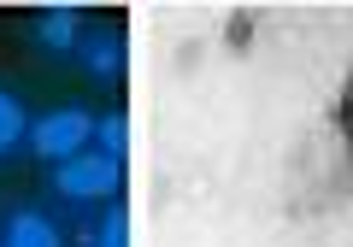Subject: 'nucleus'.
<instances>
[{
    "label": "nucleus",
    "mask_w": 353,
    "mask_h": 247,
    "mask_svg": "<svg viewBox=\"0 0 353 247\" xmlns=\"http://www.w3.org/2000/svg\"><path fill=\"white\" fill-rule=\"evenodd\" d=\"M112 188H118L112 153H71L59 165V195H71V200H106Z\"/></svg>",
    "instance_id": "f257e3e1"
},
{
    "label": "nucleus",
    "mask_w": 353,
    "mask_h": 247,
    "mask_svg": "<svg viewBox=\"0 0 353 247\" xmlns=\"http://www.w3.org/2000/svg\"><path fill=\"white\" fill-rule=\"evenodd\" d=\"M88 130H94V118H88L83 106H65V112H48V118L30 130V141H36L41 159H71V153L88 141Z\"/></svg>",
    "instance_id": "f03ea898"
},
{
    "label": "nucleus",
    "mask_w": 353,
    "mask_h": 247,
    "mask_svg": "<svg viewBox=\"0 0 353 247\" xmlns=\"http://www.w3.org/2000/svg\"><path fill=\"white\" fill-rule=\"evenodd\" d=\"M6 247H59V235H53L48 218H36V212H18L12 230H6Z\"/></svg>",
    "instance_id": "7ed1b4c3"
},
{
    "label": "nucleus",
    "mask_w": 353,
    "mask_h": 247,
    "mask_svg": "<svg viewBox=\"0 0 353 247\" xmlns=\"http://www.w3.org/2000/svg\"><path fill=\"white\" fill-rule=\"evenodd\" d=\"M83 59H88V71H94V77H112L118 59H124V48H118L112 36H88L83 41Z\"/></svg>",
    "instance_id": "20e7f679"
},
{
    "label": "nucleus",
    "mask_w": 353,
    "mask_h": 247,
    "mask_svg": "<svg viewBox=\"0 0 353 247\" xmlns=\"http://www.w3.org/2000/svg\"><path fill=\"white\" fill-rule=\"evenodd\" d=\"M18 136H24V106H18V100L6 95V88H0V153L12 148Z\"/></svg>",
    "instance_id": "39448f33"
},
{
    "label": "nucleus",
    "mask_w": 353,
    "mask_h": 247,
    "mask_svg": "<svg viewBox=\"0 0 353 247\" xmlns=\"http://www.w3.org/2000/svg\"><path fill=\"white\" fill-rule=\"evenodd\" d=\"M36 36L48 41V48H71V41H77V24H71V12H48V18L36 24Z\"/></svg>",
    "instance_id": "423d86ee"
},
{
    "label": "nucleus",
    "mask_w": 353,
    "mask_h": 247,
    "mask_svg": "<svg viewBox=\"0 0 353 247\" xmlns=\"http://www.w3.org/2000/svg\"><path fill=\"white\" fill-rule=\"evenodd\" d=\"M124 141H130L124 118H106V124H101V153H112V159H124Z\"/></svg>",
    "instance_id": "0eeeda50"
},
{
    "label": "nucleus",
    "mask_w": 353,
    "mask_h": 247,
    "mask_svg": "<svg viewBox=\"0 0 353 247\" xmlns=\"http://www.w3.org/2000/svg\"><path fill=\"white\" fill-rule=\"evenodd\" d=\"M124 241H130V218H124V212H112V224H106L101 247H124Z\"/></svg>",
    "instance_id": "6e6552de"
},
{
    "label": "nucleus",
    "mask_w": 353,
    "mask_h": 247,
    "mask_svg": "<svg viewBox=\"0 0 353 247\" xmlns=\"http://www.w3.org/2000/svg\"><path fill=\"white\" fill-rule=\"evenodd\" d=\"M336 118H341V130H347V141H353V77H347V88H341V112Z\"/></svg>",
    "instance_id": "1a4fd4ad"
}]
</instances>
